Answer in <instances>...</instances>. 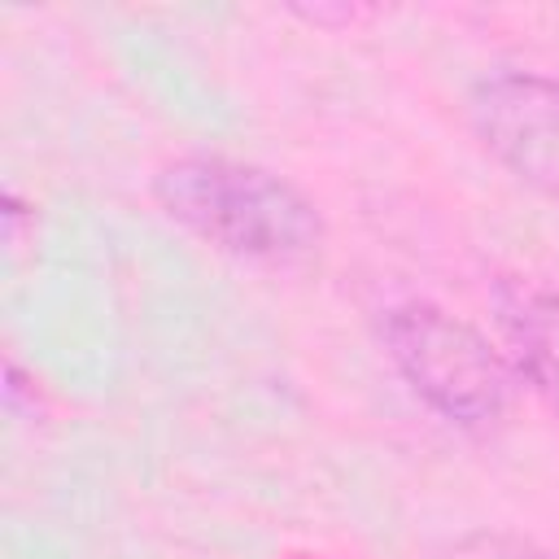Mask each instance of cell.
Wrapping results in <instances>:
<instances>
[{
	"instance_id": "obj_1",
	"label": "cell",
	"mask_w": 559,
	"mask_h": 559,
	"mask_svg": "<svg viewBox=\"0 0 559 559\" xmlns=\"http://www.w3.org/2000/svg\"><path fill=\"white\" fill-rule=\"evenodd\" d=\"M153 201L201 245L258 266H310L328 240L319 205L293 179L223 153L162 162L153 175Z\"/></svg>"
},
{
	"instance_id": "obj_2",
	"label": "cell",
	"mask_w": 559,
	"mask_h": 559,
	"mask_svg": "<svg viewBox=\"0 0 559 559\" xmlns=\"http://www.w3.org/2000/svg\"><path fill=\"white\" fill-rule=\"evenodd\" d=\"M380 345L406 389L463 432H493L515 406V371L480 328L437 301H397L380 319Z\"/></svg>"
},
{
	"instance_id": "obj_3",
	"label": "cell",
	"mask_w": 559,
	"mask_h": 559,
	"mask_svg": "<svg viewBox=\"0 0 559 559\" xmlns=\"http://www.w3.org/2000/svg\"><path fill=\"white\" fill-rule=\"evenodd\" d=\"M467 118L502 170L559 201V79L537 70H493L472 83Z\"/></svg>"
},
{
	"instance_id": "obj_4",
	"label": "cell",
	"mask_w": 559,
	"mask_h": 559,
	"mask_svg": "<svg viewBox=\"0 0 559 559\" xmlns=\"http://www.w3.org/2000/svg\"><path fill=\"white\" fill-rule=\"evenodd\" d=\"M489 310L515 380L559 419V288L533 275H498L489 284Z\"/></svg>"
},
{
	"instance_id": "obj_5",
	"label": "cell",
	"mask_w": 559,
	"mask_h": 559,
	"mask_svg": "<svg viewBox=\"0 0 559 559\" xmlns=\"http://www.w3.org/2000/svg\"><path fill=\"white\" fill-rule=\"evenodd\" d=\"M428 559H559V555L528 542V537H515V533L472 528V533H459V537L441 542Z\"/></svg>"
}]
</instances>
